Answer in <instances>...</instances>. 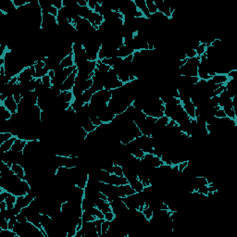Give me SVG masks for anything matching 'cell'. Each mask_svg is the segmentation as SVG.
<instances>
[{
  "mask_svg": "<svg viewBox=\"0 0 237 237\" xmlns=\"http://www.w3.org/2000/svg\"><path fill=\"white\" fill-rule=\"evenodd\" d=\"M136 192L133 190V188L128 184L124 185H118L116 186V194L118 198H126L132 195H134Z\"/></svg>",
  "mask_w": 237,
  "mask_h": 237,
  "instance_id": "4",
  "label": "cell"
},
{
  "mask_svg": "<svg viewBox=\"0 0 237 237\" xmlns=\"http://www.w3.org/2000/svg\"><path fill=\"white\" fill-rule=\"evenodd\" d=\"M133 1H134V3H135V5H136L137 8L143 12L144 16H145L147 20H149L150 17H151V14L149 13V11H148V9H147L146 4V0H133Z\"/></svg>",
  "mask_w": 237,
  "mask_h": 237,
  "instance_id": "11",
  "label": "cell"
},
{
  "mask_svg": "<svg viewBox=\"0 0 237 237\" xmlns=\"http://www.w3.org/2000/svg\"><path fill=\"white\" fill-rule=\"evenodd\" d=\"M42 82H43V85H44V88L49 89V88L52 87V81H51V78L48 76V74L45 75V76H44V77L42 78Z\"/></svg>",
  "mask_w": 237,
  "mask_h": 237,
  "instance_id": "24",
  "label": "cell"
},
{
  "mask_svg": "<svg viewBox=\"0 0 237 237\" xmlns=\"http://www.w3.org/2000/svg\"><path fill=\"white\" fill-rule=\"evenodd\" d=\"M211 80L214 83L217 84H225L228 81H229V77L227 76V74H220L217 73L214 76L211 77Z\"/></svg>",
  "mask_w": 237,
  "mask_h": 237,
  "instance_id": "14",
  "label": "cell"
},
{
  "mask_svg": "<svg viewBox=\"0 0 237 237\" xmlns=\"http://www.w3.org/2000/svg\"><path fill=\"white\" fill-rule=\"evenodd\" d=\"M76 4H77L79 7H85L88 6L87 0H78V1H76Z\"/></svg>",
  "mask_w": 237,
  "mask_h": 237,
  "instance_id": "36",
  "label": "cell"
},
{
  "mask_svg": "<svg viewBox=\"0 0 237 237\" xmlns=\"http://www.w3.org/2000/svg\"><path fill=\"white\" fill-rule=\"evenodd\" d=\"M109 227H110V221H103L102 222V228H101V234H102V236L106 235L107 233L109 232Z\"/></svg>",
  "mask_w": 237,
  "mask_h": 237,
  "instance_id": "23",
  "label": "cell"
},
{
  "mask_svg": "<svg viewBox=\"0 0 237 237\" xmlns=\"http://www.w3.org/2000/svg\"><path fill=\"white\" fill-rule=\"evenodd\" d=\"M16 139H17V136H13V137L10 138L9 140H7V141L4 142L3 144H1V145H0V149H1V151H2V153H6V152L10 151L11 148H12V146H13V144H14V142H15Z\"/></svg>",
  "mask_w": 237,
  "mask_h": 237,
  "instance_id": "13",
  "label": "cell"
},
{
  "mask_svg": "<svg viewBox=\"0 0 237 237\" xmlns=\"http://www.w3.org/2000/svg\"><path fill=\"white\" fill-rule=\"evenodd\" d=\"M214 117L218 118H226V117H227V115H226L225 111L223 110V109H222V108H221L220 109H218V110H216V111L214 112Z\"/></svg>",
  "mask_w": 237,
  "mask_h": 237,
  "instance_id": "29",
  "label": "cell"
},
{
  "mask_svg": "<svg viewBox=\"0 0 237 237\" xmlns=\"http://www.w3.org/2000/svg\"><path fill=\"white\" fill-rule=\"evenodd\" d=\"M104 219H96L95 221V229H96V232L98 234L99 237L102 236V234H101V228H102V222H103Z\"/></svg>",
  "mask_w": 237,
  "mask_h": 237,
  "instance_id": "25",
  "label": "cell"
},
{
  "mask_svg": "<svg viewBox=\"0 0 237 237\" xmlns=\"http://www.w3.org/2000/svg\"><path fill=\"white\" fill-rule=\"evenodd\" d=\"M116 219V215L114 214V212L111 210V211H108L106 213H104V220L105 221H112Z\"/></svg>",
  "mask_w": 237,
  "mask_h": 237,
  "instance_id": "28",
  "label": "cell"
},
{
  "mask_svg": "<svg viewBox=\"0 0 237 237\" xmlns=\"http://www.w3.org/2000/svg\"><path fill=\"white\" fill-rule=\"evenodd\" d=\"M95 206L99 209L101 210L103 213H106L108 211H111L112 210V207L110 206V203L109 201H105L103 199H100V198H96L95 201Z\"/></svg>",
  "mask_w": 237,
  "mask_h": 237,
  "instance_id": "7",
  "label": "cell"
},
{
  "mask_svg": "<svg viewBox=\"0 0 237 237\" xmlns=\"http://www.w3.org/2000/svg\"><path fill=\"white\" fill-rule=\"evenodd\" d=\"M87 2H88V7H89V9H91L92 11H94L95 10V4H96V1H93V0H87Z\"/></svg>",
  "mask_w": 237,
  "mask_h": 237,
  "instance_id": "35",
  "label": "cell"
},
{
  "mask_svg": "<svg viewBox=\"0 0 237 237\" xmlns=\"http://www.w3.org/2000/svg\"><path fill=\"white\" fill-rule=\"evenodd\" d=\"M142 213H143L145 219H146L147 221H150L152 220V218H153V209L149 207V205L146 204L145 208H144V210L142 211Z\"/></svg>",
  "mask_w": 237,
  "mask_h": 237,
  "instance_id": "16",
  "label": "cell"
},
{
  "mask_svg": "<svg viewBox=\"0 0 237 237\" xmlns=\"http://www.w3.org/2000/svg\"><path fill=\"white\" fill-rule=\"evenodd\" d=\"M185 54H186L187 58H196L198 56L197 51L195 49H189V48L185 51Z\"/></svg>",
  "mask_w": 237,
  "mask_h": 237,
  "instance_id": "33",
  "label": "cell"
},
{
  "mask_svg": "<svg viewBox=\"0 0 237 237\" xmlns=\"http://www.w3.org/2000/svg\"><path fill=\"white\" fill-rule=\"evenodd\" d=\"M146 7H147V9L149 11V13L152 15L154 13H156L158 11V8H157V6H156V3L154 0H146Z\"/></svg>",
  "mask_w": 237,
  "mask_h": 237,
  "instance_id": "19",
  "label": "cell"
},
{
  "mask_svg": "<svg viewBox=\"0 0 237 237\" xmlns=\"http://www.w3.org/2000/svg\"><path fill=\"white\" fill-rule=\"evenodd\" d=\"M154 1H155V3H156L158 11L163 13L167 18H169L170 20H171L172 14H173V12L175 11V8L172 7H170V5L168 4L166 1H163V0H160V1L154 0Z\"/></svg>",
  "mask_w": 237,
  "mask_h": 237,
  "instance_id": "1",
  "label": "cell"
},
{
  "mask_svg": "<svg viewBox=\"0 0 237 237\" xmlns=\"http://www.w3.org/2000/svg\"><path fill=\"white\" fill-rule=\"evenodd\" d=\"M188 164H189V160H184V161H182V162H180L177 166H178V171L180 172V173H182L183 171H184V170L188 166Z\"/></svg>",
  "mask_w": 237,
  "mask_h": 237,
  "instance_id": "30",
  "label": "cell"
},
{
  "mask_svg": "<svg viewBox=\"0 0 237 237\" xmlns=\"http://www.w3.org/2000/svg\"><path fill=\"white\" fill-rule=\"evenodd\" d=\"M146 161V165L150 168H155V169H158L159 167L165 165L163 163V161L161 160V158H158L157 156L153 155V154H149V153H146L145 154L144 158H142Z\"/></svg>",
  "mask_w": 237,
  "mask_h": 237,
  "instance_id": "2",
  "label": "cell"
},
{
  "mask_svg": "<svg viewBox=\"0 0 237 237\" xmlns=\"http://www.w3.org/2000/svg\"><path fill=\"white\" fill-rule=\"evenodd\" d=\"M93 95H94V93L92 92V90H91V89H89V90L84 91V92H83V94L81 95V96L80 98L81 99V101H82L84 104H89V103H90V101H91V99H92Z\"/></svg>",
  "mask_w": 237,
  "mask_h": 237,
  "instance_id": "17",
  "label": "cell"
},
{
  "mask_svg": "<svg viewBox=\"0 0 237 237\" xmlns=\"http://www.w3.org/2000/svg\"><path fill=\"white\" fill-rule=\"evenodd\" d=\"M90 119H91L92 123H93V124H94L96 128H98V127H100L102 124H104V123H103V121L99 118L98 116H96V115L91 116V117H90Z\"/></svg>",
  "mask_w": 237,
  "mask_h": 237,
  "instance_id": "27",
  "label": "cell"
},
{
  "mask_svg": "<svg viewBox=\"0 0 237 237\" xmlns=\"http://www.w3.org/2000/svg\"><path fill=\"white\" fill-rule=\"evenodd\" d=\"M81 219H82V222H89V221H95L96 220V217H95V216L91 215L90 213H88L87 211L83 210Z\"/></svg>",
  "mask_w": 237,
  "mask_h": 237,
  "instance_id": "20",
  "label": "cell"
},
{
  "mask_svg": "<svg viewBox=\"0 0 237 237\" xmlns=\"http://www.w3.org/2000/svg\"><path fill=\"white\" fill-rule=\"evenodd\" d=\"M0 110H1L2 118H3V120H4V121H7V120H10V119H11L13 114H12L2 103L0 104Z\"/></svg>",
  "mask_w": 237,
  "mask_h": 237,
  "instance_id": "15",
  "label": "cell"
},
{
  "mask_svg": "<svg viewBox=\"0 0 237 237\" xmlns=\"http://www.w3.org/2000/svg\"><path fill=\"white\" fill-rule=\"evenodd\" d=\"M92 16H93V21H94V22H95V24L96 26L100 27V26L104 23L105 19H104V17H103L102 15H100L99 13H95V12L93 11Z\"/></svg>",
  "mask_w": 237,
  "mask_h": 237,
  "instance_id": "18",
  "label": "cell"
},
{
  "mask_svg": "<svg viewBox=\"0 0 237 237\" xmlns=\"http://www.w3.org/2000/svg\"><path fill=\"white\" fill-rule=\"evenodd\" d=\"M28 141L26 140H22L21 138H18L15 140L13 146H12V148H11V151L13 153H19V152H23L25 146H26V144H27Z\"/></svg>",
  "mask_w": 237,
  "mask_h": 237,
  "instance_id": "9",
  "label": "cell"
},
{
  "mask_svg": "<svg viewBox=\"0 0 237 237\" xmlns=\"http://www.w3.org/2000/svg\"><path fill=\"white\" fill-rule=\"evenodd\" d=\"M14 135L11 132H0V145L3 144L4 142L9 140L10 138H12Z\"/></svg>",
  "mask_w": 237,
  "mask_h": 237,
  "instance_id": "22",
  "label": "cell"
},
{
  "mask_svg": "<svg viewBox=\"0 0 237 237\" xmlns=\"http://www.w3.org/2000/svg\"><path fill=\"white\" fill-rule=\"evenodd\" d=\"M78 75V68L63 81V83L60 86V91H72L73 86L75 85V80Z\"/></svg>",
  "mask_w": 237,
  "mask_h": 237,
  "instance_id": "3",
  "label": "cell"
},
{
  "mask_svg": "<svg viewBox=\"0 0 237 237\" xmlns=\"http://www.w3.org/2000/svg\"><path fill=\"white\" fill-rule=\"evenodd\" d=\"M76 65L75 64V60H74V53H71L70 55H68L67 57H65L59 63V67L61 69H65V68H69V67H72Z\"/></svg>",
  "mask_w": 237,
  "mask_h": 237,
  "instance_id": "8",
  "label": "cell"
},
{
  "mask_svg": "<svg viewBox=\"0 0 237 237\" xmlns=\"http://www.w3.org/2000/svg\"><path fill=\"white\" fill-rule=\"evenodd\" d=\"M12 114H16V113H18V109H19V105H18V103L15 101V99H14V97H13V95H8L6 99H5V101L2 103Z\"/></svg>",
  "mask_w": 237,
  "mask_h": 237,
  "instance_id": "5",
  "label": "cell"
},
{
  "mask_svg": "<svg viewBox=\"0 0 237 237\" xmlns=\"http://www.w3.org/2000/svg\"><path fill=\"white\" fill-rule=\"evenodd\" d=\"M129 184L133 188V190H134L136 193H142V192L144 191V188H145V187H144L142 182L138 179V177L135 178V179H132V180L129 181Z\"/></svg>",
  "mask_w": 237,
  "mask_h": 237,
  "instance_id": "12",
  "label": "cell"
},
{
  "mask_svg": "<svg viewBox=\"0 0 237 237\" xmlns=\"http://www.w3.org/2000/svg\"><path fill=\"white\" fill-rule=\"evenodd\" d=\"M11 170L21 180H25L26 179V170H25V168L22 165H21L19 163H13L12 166H11Z\"/></svg>",
  "mask_w": 237,
  "mask_h": 237,
  "instance_id": "10",
  "label": "cell"
},
{
  "mask_svg": "<svg viewBox=\"0 0 237 237\" xmlns=\"http://www.w3.org/2000/svg\"><path fill=\"white\" fill-rule=\"evenodd\" d=\"M52 5H53L56 8H58V10H60V9L63 8V0H56L55 2L52 3Z\"/></svg>",
  "mask_w": 237,
  "mask_h": 237,
  "instance_id": "34",
  "label": "cell"
},
{
  "mask_svg": "<svg viewBox=\"0 0 237 237\" xmlns=\"http://www.w3.org/2000/svg\"><path fill=\"white\" fill-rule=\"evenodd\" d=\"M206 48H207L206 44H200V45H199L198 48L196 49V51H197V54H198V57H200V56H202L203 54H205V52H206Z\"/></svg>",
  "mask_w": 237,
  "mask_h": 237,
  "instance_id": "32",
  "label": "cell"
},
{
  "mask_svg": "<svg viewBox=\"0 0 237 237\" xmlns=\"http://www.w3.org/2000/svg\"><path fill=\"white\" fill-rule=\"evenodd\" d=\"M16 217H17V221H18L19 223H24V222L28 221V219H27L26 215L23 214L22 212H21L20 214H18Z\"/></svg>",
  "mask_w": 237,
  "mask_h": 237,
  "instance_id": "31",
  "label": "cell"
},
{
  "mask_svg": "<svg viewBox=\"0 0 237 237\" xmlns=\"http://www.w3.org/2000/svg\"><path fill=\"white\" fill-rule=\"evenodd\" d=\"M113 174L117 175V176H124L123 175V168L122 166L118 165V164H116V163H113Z\"/></svg>",
  "mask_w": 237,
  "mask_h": 237,
  "instance_id": "21",
  "label": "cell"
},
{
  "mask_svg": "<svg viewBox=\"0 0 237 237\" xmlns=\"http://www.w3.org/2000/svg\"><path fill=\"white\" fill-rule=\"evenodd\" d=\"M0 229L1 230H8V220H7L3 215H0Z\"/></svg>",
  "mask_w": 237,
  "mask_h": 237,
  "instance_id": "26",
  "label": "cell"
},
{
  "mask_svg": "<svg viewBox=\"0 0 237 237\" xmlns=\"http://www.w3.org/2000/svg\"><path fill=\"white\" fill-rule=\"evenodd\" d=\"M7 209V202L4 200V201H1L0 202V212H3V211H6Z\"/></svg>",
  "mask_w": 237,
  "mask_h": 237,
  "instance_id": "37",
  "label": "cell"
},
{
  "mask_svg": "<svg viewBox=\"0 0 237 237\" xmlns=\"http://www.w3.org/2000/svg\"><path fill=\"white\" fill-rule=\"evenodd\" d=\"M97 116L103 121V123H111L114 118L116 117V115L109 108H106L103 110H101Z\"/></svg>",
  "mask_w": 237,
  "mask_h": 237,
  "instance_id": "6",
  "label": "cell"
}]
</instances>
